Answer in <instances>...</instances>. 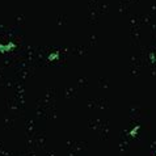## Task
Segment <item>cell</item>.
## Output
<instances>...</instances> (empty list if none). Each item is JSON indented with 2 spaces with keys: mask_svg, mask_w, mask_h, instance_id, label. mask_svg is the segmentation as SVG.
Instances as JSON below:
<instances>
[{
  "mask_svg": "<svg viewBox=\"0 0 156 156\" xmlns=\"http://www.w3.org/2000/svg\"><path fill=\"white\" fill-rule=\"evenodd\" d=\"M11 47H12L11 43H9V45H1V43H0V53H7Z\"/></svg>",
  "mask_w": 156,
  "mask_h": 156,
  "instance_id": "1",
  "label": "cell"
}]
</instances>
